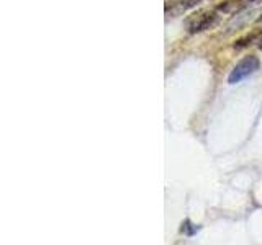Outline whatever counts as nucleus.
Here are the masks:
<instances>
[{
	"mask_svg": "<svg viewBox=\"0 0 262 245\" xmlns=\"http://www.w3.org/2000/svg\"><path fill=\"white\" fill-rule=\"evenodd\" d=\"M220 12L216 8L213 10H202V12H196L195 15H192L190 18H187V30L188 33H200L211 28L220 18Z\"/></svg>",
	"mask_w": 262,
	"mask_h": 245,
	"instance_id": "obj_1",
	"label": "nucleus"
},
{
	"mask_svg": "<svg viewBox=\"0 0 262 245\" xmlns=\"http://www.w3.org/2000/svg\"><path fill=\"white\" fill-rule=\"evenodd\" d=\"M259 65H260V62H259V59H257L256 56L249 54V56L243 57V59L234 65V69H233L231 72H229L228 82H229L231 85H233V84H237V82L244 80L246 77L252 76L254 72H257Z\"/></svg>",
	"mask_w": 262,
	"mask_h": 245,
	"instance_id": "obj_2",
	"label": "nucleus"
},
{
	"mask_svg": "<svg viewBox=\"0 0 262 245\" xmlns=\"http://www.w3.org/2000/svg\"><path fill=\"white\" fill-rule=\"evenodd\" d=\"M205 2V0H179V2L174 4V10H172V13H180V12H185L188 10V8H193L196 7L199 4Z\"/></svg>",
	"mask_w": 262,
	"mask_h": 245,
	"instance_id": "obj_3",
	"label": "nucleus"
},
{
	"mask_svg": "<svg viewBox=\"0 0 262 245\" xmlns=\"http://www.w3.org/2000/svg\"><path fill=\"white\" fill-rule=\"evenodd\" d=\"M259 35H262V30H256V31H252L251 35H248L246 38H241L237 43H234V49H243V47H246V46H249L252 41H256L257 39V36ZM259 41V39H257Z\"/></svg>",
	"mask_w": 262,
	"mask_h": 245,
	"instance_id": "obj_4",
	"label": "nucleus"
},
{
	"mask_svg": "<svg viewBox=\"0 0 262 245\" xmlns=\"http://www.w3.org/2000/svg\"><path fill=\"white\" fill-rule=\"evenodd\" d=\"M257 47H259V49H262V36H260V39L257 41Z\"/></svg>",
	"mask_w": 262,
	"mask_h": 245,
	"instance_id": "obj_5",
	"label": "nucleus"
},
{
	"mask_svg": "<svg viewBox=\"0 0 262 245\" xmlns=\"http://www.w3.org/2000/svg\"><path fill=\"white\" fill-rule=\"evenodd\" d=\"M257 23H262V13H260V16L257 18Z\"/></svg>",
	"mask_w": 262,
	"mask_h": 245,
	"instance_id": "obj_6",
	"label": "nucleus"
}]
</instances>
